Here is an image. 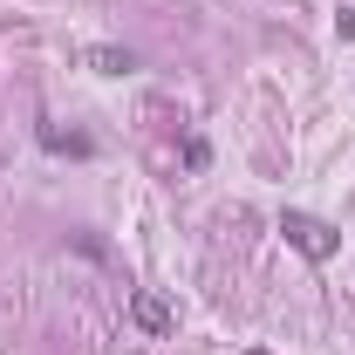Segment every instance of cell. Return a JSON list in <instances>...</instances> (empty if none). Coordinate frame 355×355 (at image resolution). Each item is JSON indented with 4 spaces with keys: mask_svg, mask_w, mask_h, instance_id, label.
I'll return each mask as SVG.
<instances>
[{
    "mask_svg": "<svg viewBox=\"0 0 355 355\" xmlns=\"http://www.w3.org/2000/svg\"><path fill=\"white\" fill-rule=\"evenodd\" d=\"M253 355H260V349H253Z\"/></svg>",
    "mask_w": 355,
    "mask_h": 355,
    "instance_id": "4",
    "label": "cell"
},
{
    "mask_svg": "<svg viewBox=\"0 0 355 355\" xmlns=\"http://www.w3.org/2000/svg\"><path fill=\"white\" fill-rule=\"evenodd\" d=\"M280 232H287L308 260H328V253H335V232H328L321 219H308V212H287V219H280Z\"/></svg>",
    "mask_w": 355,
    "mask_h": 355,
    "instance_id": "1",
    "label": "cell"
},
{
    "mask_svg": "<svg viewBox=\"0 0 355 355\" xmlns=\"http://www.w3.org/2000/svg\"><path fill=\"white\" fill-rule=\"evenodd\" d=\"M130 308H137V321H144V328H157V335H164V328H171V308H164V301H157V294H137Z\"/></svg>",
    "mask_w": 355,
    "mask_h": 355,
    "instance_id": "2",
    "label": "cell"
},
{
    "mask_svg": "<svg viewBox=\"0 0 355 355\" xmlns=\"http://www.w3.org/2000/svg\"><path fill=\"white\" fill-rule=\"evenodd\" d=\"M89 69H96V76H123L130 55H123V48H89Z\"/></svg>",
    "mask_w": 355,
    "mask_h": 355,
    "instance_id": "3",
    "label": "cell"
}]
</instances>
